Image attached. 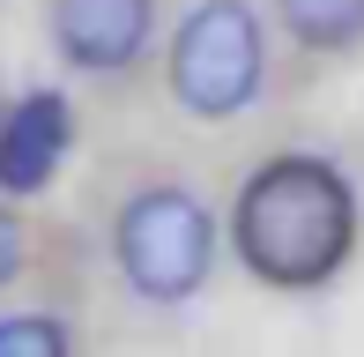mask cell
I'll return each instance as SVG.
<instances>
[{
    "label": "cell",
    "instance_id": "6da1fadb",
    "mask_svg": "<svg viewBox=\"0 0 364 357\" xmlns=\"http://www.w3.org/2000/svg\"><path fill=\"white\" fill-rule=\"evenodd\" d=\"M238 261L275 290H312L350 261L357 193L327 156H268L230 208Z\"/></svg>",
    "mask_w": 364,
    "mask_h": 357
},
{
    "label": "cell",
    "instance_id": "7a4b0ae2",
    "mask_svg": "<svg viewBox=\"0 0 364 357\" xmlns=\"http://www.w3.org/2000/svg\"><path fill=\"white\" fill-rule=\"evenodd\" d=\"M260 75H268L260 15L245 0H193L186 23L171 30V97L193 119H238L260 97Z\"/></svg>",
    "mask_w": 364,
    "mask_h": 357
},
{
    "label": "cell",
    "instance_id": "3957f363",
    "mask_svg": "<svg viewBox=\"0 0 364 357\" xmlns=\"http://www.w3.org/2000/svg\"><path fill=\"white\" fill-rule=\"evenodd\" d=\"M112 261H119V275L141 298L178 305V298H193V290L208 283L216 223H208V208L193 201V193L149 186V193H134V201L119 208V223H112Z\"/></svg>",
    "mask_w": 364,
    "mask_h": 357
},
{
    "label": "cell",
    "instance_id": "277c9868",
    "mask_svg": "<svg viewBox=\"0 0 364 357\" xmlns=\"http://www.w3.org/2000/svg\"><path fill=\"white\" fill-rule=\"evenodd\" d=\"M156 0H53V45L82 75H119L141 60Z\"/></svg>",
    "mask_w": 364,
    "mask_h": 357
},
{
    "label": "cell",
    "instance_id": "5b68a950",
    "mask_svg": "<svg viewBox=\"0 0 364 357\" xmlns=\"http://www.w3.org/2000/svg\"><path fill=\"white\" fill-rule=\"evenodd\" d=\"M75 142V112L60 90H30L0 119V193H45Z\"/></svg>",
    "mask_w": 364,
    "mask_h": 357
},
{
    "label": "cell",
    "instance_id": "8992f818",
    "mask_svg": "<svg viewBox=\"0 0 364 357\" xmlns=\"http://www.w3.org/2000/svg\"><path fill=\"white\" fill-rule=\"evenodd\" d=\"M275 8H283L290 38L312 53H342L364 38V0H275Z\"/></svg>",
    "mask_w": 364,
    "mask_h": 357
},
{
    "label": "cell",
    "instance_id": "52a82bcc",
    "mask_svg": "<svg viewBox=\"0 0 364 357\" xmlns=\"http://www.w3.org/2000/svg\"><path fill=\"white\" fill-rule=\"evenodd\" d=\"M0 357H68V328L45 313H15L0 320Z\"/></svg>",
    "mask_w": 364,
    "mask_h": 357
},
{
    "label": "cell",
    "instance_id": "ba28073f",
    "mask_svg": "<svg viewBox=\"0 0 364 357\" xmlns=\"http://www.w3.org/2000/svg\"><path fill=\"white\" fill-rule=\"evenodd\" d=\"M15 268H23V223H15V208L0 201V290L15 283Z\"/></svg>",
    "mask_w": 364,
    "mask_h": 357
}]
</instances>
